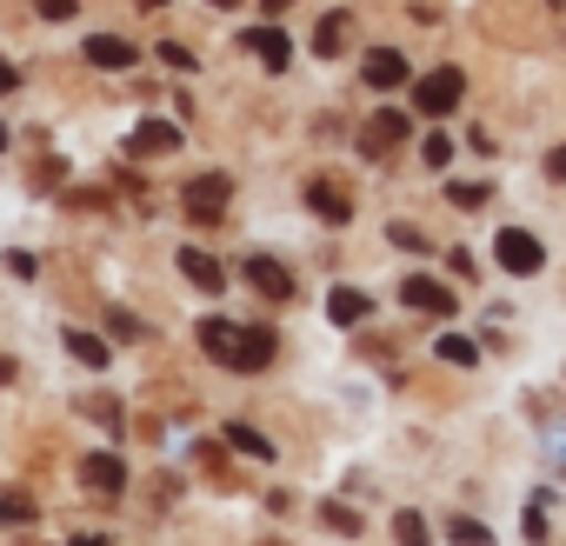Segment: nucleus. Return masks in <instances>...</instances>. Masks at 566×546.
<instances>
[{"mask_svg":"<svg viewBox=\"0 0 566 546\" xmlns=\"http://www.w3.org/2000/svg\"><path fill=\"white\" fill-rule=\"evenodd\" d=\"M187 220H200V227H213L220 213H227V200H233V180L227 174H200V180H187Z\"/></svg>","mask_w":566,"mask_h":546,"instance_id":"20e7f679","label":"nucleus"},{"mask_svg":"<svg viewBox=\"0 0 566 546\" xmlns=\"http://www.w3.org/2000/svg\"><path fill=\"white\" fill-rule=\"evenodd\" d=\"M67 546H107V533H74Z\"/></svg>","mask_w":566,"mask_h":546,"instance_id":"473e14b6","label":"nucleus"},{"mask_svg":"<svg viewBox=\"0 0 566 546\" xmlns=\"http://www.w3.org/2000/svg\"><path fill=\"white\" fill-rule=\"evenodd\" d=\"M61 347H67V354L81 360V367H94V374H101V367L114 360V347H107L101 334H87V327H61Z\"/></svg>","mask_w":566,"mask_h":546,"instance_id":"2eb2a0df","label":"nucleus"},{"mask_svg":"<svg viewBox=\"0 0 566 546\" xmlns=\"http://www.w3.org/2000/svg\"><path fill=\"white\" fill-rule=\"evenodd\" d=\"M247 281H253L266 301H294V273L280 266V260H266V253H253V260H247Z\"/></svg>","mask_w":566,"mask_h":546,"instance_id":"9b49d317","label":"nucleus"},{"mask_svg":"<svg viewBox=\"0 0 566 546\" xmlns=\"http://www.w3.org/2000/svg\"><path fill=\"white\" fill-rule=\"evenodd\" d=\"M227 447H233V453H247V460H273V440H266V433H253L247 420H227Z\"/></svg>","mask_w":566,"mask_h":546,"instance_id":"f3484780","label":"nucleus"},{"mask_svg":"<svg viewBox=\"0 0 566 546\" xmlns=\"http://www.w3.org/2000/svg\"><path fill=\"white\" fill-rule=\"evenodd\" d=\"M387 240H394V246H407V253H420V246H427V233H420V227H407V220H394V227H387Z\"/></svg>","mask_w":566,"mask_h":546,"instance_id":"cd10ccee","label":"nucleus"},{"mask_svg":"<svg viewBox=\"0 0 566 546\" xmlns=\"http://www.w3.org/2000/svg\"><path fill=\"white\" fill-rule=\"evenodd\" d=\"M340 48H347V14H327V21L314 28V54L327 61V54H340Z\"/></svg>","mask_w":566,"mask_h":546,"instance_id":"a211bd4d","label":"nucleus"},{"mask_svg":"<svg viewBox=\"0 0 566 546\" xmlns=\"http://www.w3.org/2000/svg\"><path fill=\"white\" fill-rule=\"evenodd\" d=\"M546 174H553V180H566V147H553V154H546Z\"/></svg>","mask_w":566,"mask_h":546,"instance_id":"2f4dec72","label":"nucleus"},{"mask_svg":"<svg viewBox=\"0 0 566 546\" xmlns=\"http://www.w3.org/2000/svg\"><path fill=\"white\" fill-rule=\"evenodd\" d=\"M394 539H400V546H433V533H427V519H420L413 506H407V513H394Z\"/></svg>","mask_w":566,"mask_h":546,"instance_id":"aec40b11","label":"nucleus"},{"mask_svg":"<svg viewBox=\"0 0 566 546\" xmlns=\"http://www.w3.org/2000/svg\"><path fill=\"white\" fill-rule=\"evenodd\" d=\"M321 519H327L334 533H360V513H354V506H340V500H327V506H321Z\"/></svg>","mask_w":566,"mask_h":546,"instance_id":"393cba45","label":"nucleus"},{"mask_svg":"<svg viewBox=\"0 0 566 546\" xmlns=\"http://www.w3.org/2000/svg\"><path fill=\"white\" fill-rule=\"evenodd\" d=\"M0 266H8L14 281H34V273H41V260H34V253H21V246H8V253H0Z\"/></svg>","mask_w":566,"mask_h":546,"instance_id":"a878e982","label":"nucleus"},{"mask_svg":"<svg viewBox=\"0 0 566 546\" xmlns=\"http://www.w3.org/2000/svg\"><path fill=\"white\" fill-rule=\"evenodd\" d=\"M447 200L473 213V207H486V180H453V187H447Z\"/></svg>","mask_w":566,"mask_h":546,"instance_id":"4be33fe9","label":"nucleus"},{"mask_svg":"<svg viewBox=\"0 0 566 546\" xmlns=\"http://www.w3.org/2000/svg\"><path fill=\"white\" fill-rule=\"evenodd\" d=\"M493 260H500V273H520V281H526V273H539V240L526 233V227H500L493 233Z\"/></svg>","mask_w":566,"mask_h":546,"instance_id":"7ed1b4c3","label":"nucleus"},{"mask_svg":"<svg viewBox=\"0 0 566 546\" xmlns=\"http://www.w3.org/2000/svg\"><path fill=\"white\" fill-rule=\"evenodd\" d=\"M180 273L200 287V294H220L227 287V273H220V260L213 253H200V246H180Z\"/></svg>","mask_w":566,"mask_h":546,"instance_id":"ddd939ff","label":"nucleus"},{"mask_svg":"<svg viewBox=\"0 0 566 546\" xmlns=\"http://www.w3.org/2000/svg\"><path fill=\"white\" fill-rule=\"evenodd\" d=\"M127 154H134V160H154V154H180V127H174V120H140V127L127 134Z\"/></svg>","mask_w":566,"mask_h":546,"instance_id":"6e6552de","label":"nucleus"},{"mask_svg":"<svg viewBox=\"0 0 566 546\" xmlns=\"http://www.w3.org/2000/svg\"><path fill=\"white\" fill-rule=\"evenodd\" d=\"M74 8H81V0H41V14H48V21H74Z\"/></svg>","mask_w":566,"mask_h":546,"instance_id":"c756f323","label":"nucleus"},{"mask_svg":"<svg viewBox=\"0 0 566 546\" xmlns=\"http://www.w3.org/2000/svg\"><path fill=\"white\" fill-rule=\"evenodd\" d=\"M107 327H114V340H140V321H134V314H120V307L107 314Z\"/></svg>","mask_w":566,"mask_h":546,"instance_id":"c85d7f7f","label":"nucleus"},{"mask_svg":"<svg viewBox=\"0 0 566 546\" xmlns=\"http://www.w3.org/2000/svg\"><path fill=\"white\" fill-rule=\"evenodd\" d=\"M447 539H453V546H493V533H486L480 519H467V513L447 519Z\"/></svg>","mask_w":566,"mask_h":546,"instance_id":"412c9836","label":"nucleus"},{"mask_svg":"<svg viewBox=\"0 0 566 546\" xmlns=\"http://www.w3.org/2000/svg\"><path fill=\"white\" fill-rule=\"evenodd\" d=\"M400 140H407V114H394V107H380V114H374V120L360 127V154H367V160L394 154Z\"/></svg>","mask_w":566,"mask_h":546,"instance_id":"0eeeda50","label":"nucleus"},{"mask_svg":"<svg viewBox=\"0 0 566 546\" xmlns=\"http://www.w3.org/2000/svg\"><path fill=\"white\" fill-rule=\"evenodd\" d=\"M193 334H200V354L220 360V367H233V374L273 367V327H240V321H227V314H207Z\"/></svg>","mask_w":566,"mask_h":546,"instance_id":"f257e3e1","label":"nucleus"},{"mask_svg":"<svg viewBox=\"0 0 566 546\" xmlns=\"http://www.w3.org/2000/svg\"><path fill=\"white\" fill-rule=\"evenodd\" d=\"M213 8H240V0H213Z\"/></svg>","mask_w":566,"mask_h":546,"instance_id":"e433bc0d","label":"nucleus"},{"mask_svg":"<svg viewBox=\"0 0 566 546\" xmlns=\"http://www.w3.org/2000/svg\"><path fill=\"white\" fill-rule=\"evenodd\" d=\"M154 61H167L174 74H193V54H187L180 41H160V48H154Z\"/></svg>","mask_w":566,"mask_h":546,"instance_id":"bb28decb","label":"nucleus"},{"mask_svg":"<svg viewBox=\"0 0 566 546\" xmlns=\"http://www.w3.org/2000/svg\"><path fill=\"white\" fill-rule=\"evenodd\" d=\"M400 301H407L413 314H433V321H453V294H447L440 281H427V273H407V281H400Z\"/></svg>","mask_w":566,"mask_h":546,"instance_id":"39448f33","label":"nucleus"},{"mask_svg":"<svg viewBox=\"0 0 566 546\" xmlns=\"http://www.w3.org/2000/svg\"><path fill=\"white\" fill-rule=\"evenodd\" d=\"M21 519H34V500L28 493H0V526H21Z\"/></svg>","mask_w":566,"mask_h":546,"instance_id":"5701e85b","label":"nucleus"},{"mask_svg":"<svg viewBox=\"0 0 566 546\" xmlns=\"http://www.w3.org/2000/svg\"><path fill=\"white\" fill-rule=\"evenodd\" d=\"M240 48H247V54H253L260 67H273V74L294 61V41L280 34V28H247V34H240Z\"/></svg>","mask_w":566,"mask_h":546,"instance_id":"1a4fd4ad","label":"nucleus"},{"mask_svg":"<svg viewBox=\"0 0 566 546\" xmlns=\"http://www.w3.org/2000/svg\"><path fill=\"white\" fill-rule=\"evenodd\" d=\"M14 87H21V67H14V61H0V94H14Z\"/></svg>","mask_w":566,"mask_h":546,"instance_id":"7c9ffc66","label":"nucleus"},{"mask_svg":"<svg viewBox=\"0 0 566 546\" xmlns=\"http://www.w3.org/2000/svg\"><path fill=\"white\" fill-rule=\"evenodd\" d=\"M260 8H266V14H280V8H294V0H260Z\"/></svg>","mask_w":566,"mask_h":546,"instance_id":"72a5a7b5","label":"nucleus"},{"mask_svg":"<svg viewBox=\"0 0 566 546\" xmlns=\"http://www.w3.org/2000/svg\"><path fill=\"white\" fill-rule=\"evenodd\" d=\"M367 314H374V301H367L360 287H334V294H327V321H334V327H360Z\"/></svg>","mask_w":566,"mask_h":546,"instance_id":"dca6fc26","label":"nucleus"},{"mask_svg":"<svg viewBox=\"0 0 566 546\" xmlns=\"http://www.w3.org/2000/svg\"><path fill=\"white\" fill-rule=\"evenodd\" d=\"M307 207H314L327 227H347V220H354V200H347L334 180H314V187H307Z\"/></svg>","mask_w":566,"mask_h":546,"instance_id":"4468645a","label":"nucleus"},{"mask_svg":"<svg viewBox=\"0 0 566 546\" xmlns=\"http://www.w3.org/2000/svg\"><path fill=\"white\" fill-rule=\"evenodd\" d=\"M0 380H14V360H8V354H0Z\"/></svg>","mask_w":566,"mask_h":546,"instance_id":"f704fd0d","label":"nucleus"},{"mask_svg":"<svg viewBox=\"0 0 566 546\" xmlns=\"http://www.w3.org/2000/svg\"><path fill=\"white\" fill-rule=\"evenodd\" d=\"M81 486H94V493H120L127 486V466H120V453H87V466H81Z\"/></svg>","mask_w":566,"mask_h":546,"instance_id":"f8f14e48","label":"nucleus"},{"mask_svg":"<svg viewBox=\"0 0 566 546\" xmlns=\"http://www.w3.org/2000/svg\"><path fill=\"white\" fill-rule=\"evenodd\" d=\"M134 8H167V0H134Z\"/></svg>","mask_w":566,"mask_h":546,"instance_id":"c9c22d12","label":"nucleus"},{"mask_svg":"<svg viewBox=\"0 0 566 546\" xmlns=\"http://www.w3.org/2000/svg\"><path fill=\"white\" fill-rule=\"evenodd\" d=\"M81 61H94L101 74H127V67H134L140 54H134V48H127L120 34H87V48H81Z\"/></svg>","mask_w":566,"mask_h":546,"instance_id":"9d476101","label":"nucleus"},{"mask_svg":"<svg viewBox=\"0 0 566 546\" xmlns=\"http://www.w3.org/2000/svg\"><path fill=\"white\" fill-rule=\"evenodd\" d=\"M360 81H367L374 94H394V87H407V54H400V48H374V54L360 61Z\"/></svg>","mask_w":566,"mask_h":546,"instance_id":"423d86ee","label":"nucleus"},{"mask_svg":"<svg viewBox=\"0 0 566 546\" xmlns=\"http://www.w3.org/2000/svg\"><path fill=\"white\" fill-rule=\"evenodd\" d=\"M420 160H427V167H447V160H453V140H447V134L433 127V134L420 140Z\"/></svg>","mask_w":566,"mask_h":546,"instance_id":"b1692460","label":"nucleus"},{"mask_svg":"<svg viewBox=\"0 0 566 546\" xmlns=\"http://www.w3.org/2000/svg\"><path fill=\"white\" fill-rule=\"evenodd\" d=\"M460 94H467V74L460 67H433V74H420L413 81V114H453L460 107Z\"/></svg>","mask_w":566,"mask_h":546,"instance_id":"f03ea898","label":"nucleus"},{"mask_svg":"<svg viewBox=\"0 0 566 546\" xmlns=\"http://www.w3.org/2000/svg\"><path fill=\"white\" fill-rule=\"evenodd\" d=\"M433 354H440L447 367H473V360H480V347H473L467 334H440V340H433Z\"/></svg>","mask_w":566,"mask_h":546,"instance_id":"6ab92c4d","label":"nucleus"}]
</instances>
